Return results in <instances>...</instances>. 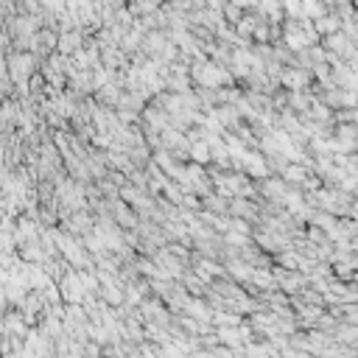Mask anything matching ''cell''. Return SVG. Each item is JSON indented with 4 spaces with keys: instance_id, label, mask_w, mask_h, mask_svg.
Segmentation results:
<instances>
[{
    "instance_id": "3957f363",
    "label": "cell",
    "mask_w": 358,
    "mask_h": 358,
    "mask_svg": "<svg viewBox=\"0 0 358 358\" xmlns=\"http://www.w3.org/2000/svg\"><path fill=\"white\" fill-rule=\"evenodd\" d=\"M319 28H322V31H333L336 25H333V20H322V22H319Z\"/></svg>"
},
{
    "instance_id": "7a4b0ae2",
    "label": "cell",
    "mask_w": 358,
    "mask_h": 358,
    "mask_svg": "<svg viewBox=\"0 0 358 358\" xmlns=\"http://www.w3.org/2000/svg\"><path fill=\"white\" fill-rule=\"evenodd\" d=\"M286 177H288V179H302V171H300V168H288Z\"/></svg>"
},
{
    "instance_id": "6da1fadb",
    "label": "cell",
    "mask_w": 358,
    "mask_h": 358,
    "mask_svg": "<svg viewBox=\"0 0 358 358\" xmlns=\"http://www.w3.org/2000/svg\"><path fill=\"white\" fill-rule=\"evenodd\" d=\"M193 157H196V160H201V163H207L210 149H207V146H193Z\"/></svg>"
}]
</instances>
